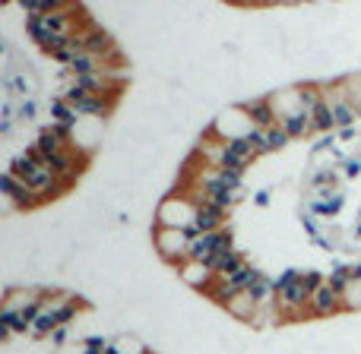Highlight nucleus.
Masks as SVG:
<instances>
[{"label": "nucleus", "mask_w": 361, "mask_h": 354, "mask_svg": "<svg viewBox=\"0 0 361 354\" xmlns=\"http://www.w3.org/2000/svg\"><path fill=\"white\" fill-rule=\"evenodd\" d=\"M6 171H10V175L16 177V180H23V184L29 187V190L35 193L42 203H44V199H57L63 190H67V187H63L61 180L54 177V171H51L48 165L38 162L32 149L16 152V156L10 158V168H6Z\"/></svg>", "instance_id": "obj_1"}, {"label": "nucleus", "mask_w": 361, "mask_h": 354, "mask_svg": "<svg viewBox=\"0 0 361 354\" xmlns=\"http://www.w3.org/2000/svg\"><path fill=\"white\" fill-rule=\"evenodd\" d=\"M63 101H67V105L73 108L80 118H89V120H105L108 114L114 111V99L82 92V89H73V86H67V92H63Z\"/></svg>", "instance_id": "obj_2"}, {"label": "nucleus", "mask_w": 361, "mask_h": 354, "mask_svg": "<svg viewBox=\"0 0 361 354\" xmlns=\"http://www.w3.org/2000/svg\"><path fill=\"white\" fill-rule=\"evenodd\" d=\"M193 218H197V206H193L187 196H169V199H162V206H159V212H156L159 228L190 231L193 228Z\"/></svg>", "instance_id": "obj_3"}, {"label": "nucleus", "mask_w": 361, "mask_h": 354, "mask_svg": "<svg viewBox=\"0 0 361 354\" xmlns=\"http://www.w3.org/2000/svg\"><path fill=\"white\" fill-rule=\"evenodd\" d=\"M152 244H156L159 256H165V260H171L180 266V263L190 260L193 234L190 231H180V228H159L156 237H152Z\"/></svg>", "instance_id": "obj_4"}, {"label": "nucleus", "mask_w": 361, "mask_h": 354, "mask_svg": "<svg viewBox=\"0 0 361 354\" xmlns=\"http://www.w3.org/2000/svg\"><path fill=\"white\" fill-rule=\"evenodd\" d=\"M0 190H4V206H6V215H10L13 209H19V212H25V209H35L38 203H42V199L35 196V193L29 190V187L23 184V180H16L10 175V171H6L4 177H0Z\"/></svg>", "instance_id": "obj_5"}, {"label": "nucleus", "mask_w": 361, "mask_h": 354, "mask_svg": "<svg viewBox=\"0 0 361 354\" xmlns=\"http://www.w3.org/2000/svg\"><path fill=\"white\" fill-rule=\"evenodd\" d=\"M339 310H345V307H343V294H339L330 282H324V285L311 294L307 313H311V317H336Z\"/></svg>", "instance_id": "obj_6"}, {"label": "nucleus", "mask_w": 361, "mask_h": 354, "mask_svg": "<svg viewBox=\"0 0 361 354\" xmlns=\"http://www.w3.org/2000/svg\"><path fill=\"white\" fill-rule=\"evenodd\" d=\"M257 158V149L250 139H235V143H225V158L219 168H235V171H244L250 162Z\"/></svg>", "instance_id": "obj_7"}, {"label": "nucleus", "mask_w": 361, "mask_h": 354, "mask_svg": "<svg viewBox=\"0 0 361 354\" xmlns=\"http://www.w3.org/2000/svg\"><path fill=\"white\" fill-rule=\"evenodd\" d=\"M222 222H225V209H219V206H212V203H203V206H197V218H193L190 234L193 237L216 234V231L222 228Z\"/></svg>", "instance_id": "obj_8"}, {"label": "nucleus", "mask_w": 361, "mask_h": 354, "mask_svg": "<svg viewBox=\"0 0 361 354\" xmlns=\"http://www.w3.org/2000/svg\"><path fill=\"white\" fill-rule=\"evenodd\" d=\"M288 133L282 130L279 124L276 127H263V130H254V137H250V143H254V149H257V156H267V152H279L282 146L288 143Z\"/></svg>", "instance_id": "obj_9"}, {"label": "nucleus", "mask_w": 361, "mask_h": 354, "mask_svg": "<svg viewBox=\"0 0 361 354\" xmlns=\"http://www.w3.org/2000/svg\"><path fill=\"white\" fill-rule=\"evenodd\" d=\"M244 114L250 118V124L257 127V130H263V127H276L279 124V118H276L273 105H269V95H263V99H247L244 101Z\"/></svg>", "instance_id": "obj_10"}, {"label": "nucleus", "mask_w": 361, "mask_h": 354, "mask_svg": "<svg viewBox=\"0 0 361 354\" xmlns=\"http://www.w3.org/2000/svg\"><path fill=\"white\" fill-rule=\"evenodd\" d=\"M178 275H180V282H187L190 288H206V291H209V285L216 282V275H212L209 266H203V263H193V260L180 263Z\"/></svg>", "instance_id": "obj_11"}, {"label": "nucleus", "mask_w": 361, "mask_h": 354, "mask_svg": "<svg viewBox=\"0 0 361 354\" xmlns=\"http://www.w3.org/2000/svg\"><path fill=\"white\" fill-rule=\"evenodd\" d=\"M225 310H228V317L241 320V323H250V320H254V313L260 310V304H257V301L244 291V294H238V298H231L228 304H225Z\"/></svg>", "instance_id": "obj_12"}, {"label": "nucleus", "mask_w": 361, "mask_h": 354, "mask_svg": "<svg viewBox=\"0 0 361 354\" xmlns=\"http://www.w3.org/2000/svg\"><path fill=\"white\" fill-rule=\"evenodd\" d=\"M279 127L288 133L292 139H298V137H311L317 127H314V120L307 118V114H295V118H286V120H279Z\"/></svg>", "instance_id": "obj_13"}, {"label": "nucleus", "mask_w": 361, "mask_h": 354, "mask_svg": "<svg viewBox=\"0 0 361 354\" xmlns=\"http://www.w3.org/2000/svg\"><path fill=\"white\" fill-rule=\"evenodd\" d=\"M111 345H114V351H118V354H149L146 342L140 336H133V332H121Z\"/></svg>", "instance_id": "obj_14"}, {"label": "nucleus", "mask_w": 361, "mask_h": 354, "mask_svg": "<svg viewBox=\"0 0 361 354\" xmlns=\"http://www.w3.org/2000/svg\"><path fill=\"white\" fill-rule=\"evenodd\" d=\"M343 307L345 310H361V279H352V285L343 291Z\"/></svg>", "instance_id": "obj_15"}, {"label": "nucleus", "mask_w": 361, "mask_h": 354, "mask_svg": "<svg viewBox=\"0 0 361 354\" xmlns=\"http://www.w3.org/2000/svg\"><path fill=\"white\" fill-rule=\"evenodd\" d=\"M19 120H35V99H23L19 101Z\"/></svg>", "instance_id": "obj_16"}]
</instances>
